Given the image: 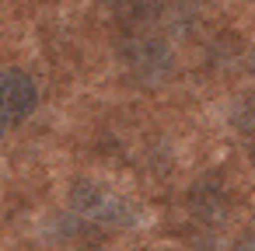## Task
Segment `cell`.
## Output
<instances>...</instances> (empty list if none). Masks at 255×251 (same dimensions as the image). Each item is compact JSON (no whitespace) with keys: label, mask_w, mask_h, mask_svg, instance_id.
<instances>
[{"label":"cell","mask_w":255,"mask_h":251,"mask_svg":"<svg viewBox=\"0 0 255 251\" xmlns=\"http://www.w3.org/2000/svg\"><path fill=\"white\" fill-rule=\"evenodd\" d=\"M189 206H192V213L206 223H217L220 216H224V209H227V195H224V188H217L213 181H199L196 188H192V195H189Z\"/></svg>","instance_id":"4"},{"label":"cell","mask_w":255,"mask_h":251,"mask_svg":"<svg viewBox=\"0 0 255 251\" xmlns=\"http://www.w3.org/2000/svg\"><path fill=\"white\" fill-rule=\"evenodd\" d=\"M234 251H255V223L241 230V237H238V244H234Z\"/></svg>","instance_id":"7"},{"label":"cell","mask_w":255,"mask_h":251,"mask_svg":"<svg viewBox=\"0 0 255 251\" xmlns=\"http://www.w3.org/2000/svg\"><path fill=\"white\" fill-rule=\"evenodd\" d=\"M35 105H39V87L25 70L18 67L0 70V126L11 129L25 122L35 112Z\"/></svg>","instance_id":"1"},{"label":"cell","mask_w":255,"mask_h":251,"mask_svg":"<svg viewBox=\"0 0 255 251\" xmlns=\"http://www.w3.org/2000/svg\"><path fill=\"white\" fill-rule=\"evenodd\" d=\"M123 60H126V67L140 77V81H161L168 70H171V53H168V46L161 42V39H154V35H143V32H133V35H126V42H123Z\"/></svg>","instance_id":"2"},{"label":"cell","mask_w":255,"mask_h":251,"mask_svg":"<svg viewBox=\"0 0 255 251\" xmlns=\"http://www.w3.org/2000/svg\"><path fill=\"white\" fill-rule=\"evenodd\" d=\"M81 251H105V248H81Z\"/></svg>","instance_id":"9"},{"label":"cell","mask_w":255,"mask_h":251,"mask_svg":"<svg viewBox=\"0 0 255 251\" xmlns=\"http://www.w3.org/2000/svg\"><path fill=\"white\" fill-rule=\"evenodd\" d=\"M4 133H7V129H4V126H0V136H4Z\"/></svg>","instance_id":"10"},{"label":"cell","mask_w":255,"mask_h":251,"mask_svg":"<svg viewBox=\"0 0 255 251\" xmlns=\"http://www.w3.org/2000/svg\"><path fill=\"white\" fill-rule=\"evenodd\" d=\"M231 122H234L241 133L255 136V91L234 98V105H231Z\"/></svg>","instance_id":"6"},{"label":"cell","mask_w":255,"mask_h":251,"mask_svg":"<svg viewBox=\"0 0 255 251\" xmlns=\"http://www.w3.org/2000/svg\"><path fill=\"white\" fill-rule=\"evenodd\" d=\"M70 202H74V209H77L84 220H91V223H116V227L129 223V220H126V216H129L126 199H119L116 192H109V188H102V185H95V181H77Z\"/></svg>","instance_id":"3"},{"label":"cell","mask_w":255,"mask_h":251,"mask_svg":"<svg viewBox=\"0 0 255 251\" xmlns=\"http://www.w3.org/2000/svg\"><path fill=\"white\" fill-rule=\"evenodd\" d=\"M105 7L112 11V18L126 28L147 25L157 11H161V0H105Z\"/></svg>","instance_id":"5"},{"label":"cell","mask_w":255,"mask_h":251,"mask_svg":"<svg viewBox=\"0 0 255 251\" xmlns=\"http://www.w3.org/2000/svg\"><path fill=\"white\" fill-rule=\"evenodd\" d=\"M248 70H252V77H255V49L248 53Z\"/></svg>","instance_id":"8"}]
</instances>
